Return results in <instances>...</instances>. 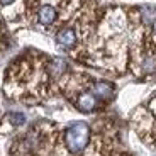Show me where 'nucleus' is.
<instances>
[{
    "label": "nucleus",
    "mask_w": 156,
    "mask_h": 156,
    "mask_svg": "<svg viewBox=\"0 0 156 156\" xmlns=\"http://www.w3.org/2000/svg\"><path fill=\"white\" fill-rule=\"evenodd\" d=\"M92 139L94 134L90 126L83 121H76L63 131L58 141V148L70 156H82L92 144Z\"/></svg>",
    "instance_id": "obj_1"
},
{
    "label": "nucleus",
    "mask_w": 156,
    "mask_h": 156,
    "mask_svg": "<svg viewBox=\"0 0 156 156\" xmlns=\"http://www.w3.org/2000/svg\"><path fill=\"white\" fill-rule=\"evenodd\" d=\"M133 124L141 139L151 146H156V97L136 110Z\"/></svg>",
    "instance_id": "obj_2"
},
{
    "label": "nucleus",
    "mask_w": 156,
    "mask_h": 156,
    "mask_svg": "<svg viewBox=\"0 0 156 156\" xmlns=\"http://www.w3.org/2000/svg\"><path fill=\"white\" fill-rule=\"evenodd\" d=\"M56 43L61 48H66V49H71V48L78 46L82 41V36L78 32V29L75 26H65V27H59L56 31Z\"/></svg>",
    "instance_id": "obj_3"
},
{
    "label": "nucleus",
    "mask_w": 156,
    "mask_h": 156,
    "mask_svg": "<svg viewBox=\"0 0 156 156\" xmlns=\"http://www.w3.org/2000/svg\"><path fill=\"white\" fill-rule=\"evenodd\" d=\"M71 97H75V105H76V109L80 110V112H92V110H95V107H97L98 98L95 97V94L92 92V83H90L88 87H85V88L78 90L76 94L71 95Z\"/></svg>",
    "instance_id": "obj_4"
},
{
    "label": "nucleus",
    "mask_w": 156,
    "mask_h": 156,
    "mask_svg": "<svg viewBox=\"0 0 156 156\" xmlns=\"http://www.w3.org/2000/svg\"><path fill=\"white\" fill-rule=\"evenodd\" d=\"M36 17H37V22L41 24V26H46V27H51V26H55L56 22L61 20L58 7H56L55 4H49V2L39 5Z\"/></svg>",
    "instance_id": "obj_5"
},
{
    "label": "nucleus",
    "mask_w": 156,
    "mask_h": 156,
    "mask_svg": "<svg viewBox=\"0 0 156 156\" xmlns=\"http://www.w3.org/2000/svg\"><path fill=\"white\" fill-rule=\"evenodd\" d=\"M92 92L100 100H110L114 97V85L105 80H95L92 82Z\"/></svg>",
    "instance_id": "obj_6"
},
{
    "label": "nucleus",
    "mask_w": 156,
    "mask_h": 156,
    "mask_svg": "<svg viewBox=\"0 0 156 156\" xmlns=\"http://www.w3.org/2000/svg\"><path fill=\"white\" fill-rule=\"evenodd\" d=\"M26 122V115L22 112H10L7 115V124L10 127H20Z\"/></svg>",
    "instance_id": "obj_7"
},
{
    "label": "nucleus",
    "mask_w": 156,
    "mask_h": 156,
    "mask_svg": "<svg viewBox=\"0 0 156 156\" xmlns=\"http://www.w3.org/2000/svg\"><path fill=\"white\" fill-rule=\"evenodd\" d=\"M16 2V0H0V5H4V7H7V5H12Z\"/></svg>",
    "instance_id": "obj_8"
},
{
    "label": "nucleus",
    "mask_w": 156,
    "mask_h": 156,
    "mask_svg": "<svg viewBox=\"0 0 156 156\" xmlns=\"http://www.w3.org/2000/svg\"><path fill=\"white\" fill-rule=\"evenodd\" d=\"M112 156H127V154H124V153H119V151H115Z\"/></svg>",
    "instance_id": "obj_9"
}]
</instances>
